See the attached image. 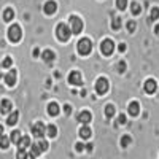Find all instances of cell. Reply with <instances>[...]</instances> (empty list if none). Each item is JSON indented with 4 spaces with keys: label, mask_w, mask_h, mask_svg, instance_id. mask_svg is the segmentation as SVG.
<instances>
[{
    "label": "cell",
    "mask_w": 159,
    "mask_h": 159,
    "mask_svg": "<svg viewBox=\"0 0 159 159\" xmlns=\"http://www.w3.org/2000/svg\"><path fill=\"white\" fill-rule=\"evenodd\" d=\"M5 83L8 86H15V83H16V70H10L5 75Z\"/></svg>",
    "instance_id": "8fae6325"
},
{
    "label": "cell",
    "mask_w": 159,
    "mask_h": 159,
    "mask_svg": "<svg viewBox=\"0 0 159 159\" xmlns=\"http://www.w3.org/2000/svg\"><path fill=\"white\" fill-rule=\"evenodd\" d=\"M69 22H70V32L72 34H80L83 30V21L78 16H70Z\"/></svg>",
    "instance_id": "277c9868"
},
{
    "label": "cell",
    "mask_w": 159,
    "mask_h": 159,
    "mask_svg": "<svg viewBox=\"0 0 159 159\" xmlns=\"http://www.w3.org/2000/svg\"><path fill=\"white\" fill-rule=\"evenodd\" d=\"M130 11H132V15H139V13H140V5L134 2L130 5Z\"/></svg>",
    "instance_id": "83f0119b"
},
{
    "label": "cell",
    "mask_w": 159,
    "mask_h": 159,
    "mask_svg": "<svg viewBox=\"0 0 159 159\" xmlns=\"http://www.w3.org/2000/svg\"><path fill=\"white\" fill-rule=\"evenodd\" d=\"M80 137H81V139H89L91 137V129L88 127V126H83L81 129H80Z\"/></svg>",
    "instance_id": "d6986e66"
},
{
    "label": "cell",
    "mask_w": 159,
    "mask_h": 159,
    "mask_svg": "<svg viewBox=\"0 0 159 159\" xmlns=\"http://www.w3.org/2000/svg\"><path fill=\"white\" fill-rule=\"evenodd\" d=\"M126 123V116L124 115H119V118H118V124H124Z\"/></svg>",
    "instance_id": "d590c367"
},
{
    "label": "cell",
    "mask_w": 159,
    "mask_h": 159,
    "mask_svg": "<svg viewBox=\"0 0 159 159\" xmlns=\"http://www.w3.org/2000/svg\"><path fill=\"white\" fill-rule=\"evenodd\" d=\"M11 111V102L8 99H3L2 102H0V113L2 115H8Z\"/></svg>",
    "instance_id": "30bf717a"
},
{
    "label": "cell",
    "mask_w": 159,
    "mask_h": 159,
    "mask_svg": "<svg viewBox=\"0 0 159 159\" xmlns=\"http://www.w3.org/2000/svg\"><path fill=\"white\" fill-rule=\"evenodd\" d=\"M34 157H35L34 154H30V153H27V154H25V157H24V159H34Z\"/></svg>",
    "instance_id": "ab89813d"
},
{
    "label": "cell",
    "mask_w": 159,
    "mask_h": 159,
    "mask_svg": "<svg viewBox=\"0 0 159 159\" xmlns=\"http://www.w3.org/2000/svg\"><path fill=\"white\" fill-rule=\"evenodd\" d=\"M2 135H3V127L0 126V137H2Z\"/></svg>",
    "instance_id": "60d3db41"
},
{
    "label": "cell",
    "mask_w": 159,
    "mask_h": 159,
    "mask_svg": "<svg viewBox=\"0 0 159 159\" xmlns=\"http://www.w3.org/2000/svg\"><path fill=\"white\" fill-rule=\"evenodd\" d=\"M43 10H45L46 15H54L56 10H57V5H56V2H46L45 7H43Z\"/></svg>",
    "instance_id": "4fadbf2b"
},
{
    "label": "cell",
    "mask_w": 159,
    "mask_h": 159,
    "mask_svg": "<svg viewBox=\"0 0 159 159\" xmlns=\"http://www.w3.org/2000/svg\"><path fill=\"white\" fill-rule=\"evenodd\" d=\"M18 118H19V113L18 111H11L8 115V119H7V124L8 126H15L18 123Z\"/></svg>",
    "instance_id": "9a60e30c"
},
{
    "label": "cell",
    "mask_w": 159,
    "mask_h": 159,
    "mask_svg": "<svg viewBox=\"0 0 159 159\" xmlns=\"http://www.w3.org/2000/svg\"><path fill=\"white\" fill-rule=\"evenodd\" d=\"M76 48H78V52H80L81 56H88L89 52H91V49H92V43H91L89 38H81V40L78 42Z\"/></svg>",
    "instance_id": "7a4b0ae2"
},
{
    "label": "cell",
    "mask_w": 159,
    "mask_h": 159,
    "mask_svg": "<svg viewBox=\"0 0 159 159\" xmlns=\"http://www.w3.org/2000/svg\"><path fill=\"white\" fill-rule=\"evenodd\" d=\"M27 147H30V139L29 137H21V140L18 142V148L19 150H25Z\"/></svg>",
    "instance_id": "e0dca14e"
},
{
    "label": "cell",
    "mask_w": 159,
    "mask_h": 159,
    "mask_svg": "<svg viewBox=\"0 0 159 159\" xmlns=\"http://www.w3.org/2000/svg\"><path fill=\"white\" fill-rule=\"evenodd\" d=\"M42 59L45 62H52V61H54V52H52L51 49H45L42 52Z\"/></svg>",
    "instance_id": "2e32d148"
},
{
    "label": "cell",
    "mask_w": 159,
    "mask_h": 159,
    "mask_svg": "<svg viewBox=\"0 0 159 159\" xmlns=\"http://www.w3.org/2000/svg\"><path fill=\"white\" fill-rule=\"evenodd\" d=\"M32 134H34V137L42 139V137L46 134V127H45V124H43V123H35V124L32 126Z\"/></svg>",
    "instance_id": "52a82bcc"
},
{
    "label": "cell",
    "mask_w": 159,
    "mask_h": 159,
    "mask_svg": "<svg viewBox=\"0 0 159 159\" xmlns=\"http://www.w3.org/2000/svg\"><path fill=\"white\" fill-rule=\"evenodd\" d=\"M127 30H129V32H134V30H135V22H134V21H129V22H127Z\"/></svg>",
    "instance_id": "1f68e13d"
},
{
    "label": "cell",
    "mask_w": 159,
    "mask_h": 159,
    "mask_svg": "<svg viewBox=\"0 0 159 159\" xmlns=\"http://www.w3.org/2000/svg\"><path fill=\"white\" fill-rule=\"evenodd\" d=\"M115 115V107L113 105H107V107H105V116H113Z\"/></svg>",
    "instance_id": "484cf974"
},
{
    "label": "cell",
    "mask_w": 159,
    "mask_h": 159,
    "mask_svg": "<svg viewBox=\"0 0 159 159\" xmlns=\"http://www.w3.org/2000/svg\"><path fill=\"white\" fill-rule=\"evenodd\" d=\"M157 89V84L154 80H147L145 81V92H148V94H153V92Z\"/></svg>",
    "instance_id": "7c38bea8"
},
{
    "label": "cell",
    "mask_w": 159,
    "mask_h": 159,
    "mask_svg": "<svg viewBox=\"0 0 159 159\" xmlns=\"http://www.w3.org/2000/svg\"><path fill=\"white\" fill-rule=\"evenodd\" d=\"M129 143H130V137H129V135L123 137V140H121V145H123V147H127Z\"/></svg>",
    "instance_id": "d6a6232c"
},
{
    "label": "cell",
    "mask_w": 159,
    "mask_h": 159,
    "mask_svg": "<svg viewBox=\"0 0 159 159\" xmlns=\"http://www.w3.org/2000/svg\"><path fill=\"white\" fill-rule=\"evenodd\" d=\"M69 83L73 84V86H81V83H83L81 73H80V72H72L70 76H69Z\"/></svg>",
    "instance_id": "ba28073f"
},
{
    "label": "cell",
    "mask_w": 159,
    "mask_h": 159,
    "mask_svg": "<svg viewBox=\"0 0 159 159\" xmlns=\"http://www.w3.org/2000/svg\"><path fill=\"white\" fill-rule=\"evenodd\" d=\"M96 92L97 94H105V92L108 91V88H110V84H108V80L107 78H99L97 81H96Z\"/></svg>",
    "instance_id": "5b68a950"
},
{
    "label": "cell",
    "mask_w": 159,
    "mask_h": 159,
    "mask_svg": "<svg viewBox=\"0 0 159 159\" xmlns=\"http://www.w3.org/2000/svg\"><path fill=\"white\" fill-rule=\"evenodd\" d=\"M10 139L8 137H5V135H2V137H0V148H3V150H7L8 147H10Z\"/></svg>",
    "instance_id": "7402d4cb"
},
{
    "label": "cell",
    "mask_w": 159,
    "mask_h": 159,
    "mask_svg": "<svg viewBox=\"0 0 159 159\" xmlns=\"http://www.w3.org/2000/svg\"><path fill=\"white\" fill-rule=\"evenodd\" d=\"M119 27H121V19H119V18H115V21H113V29H119Z\"/></svg>",
    "instance_id": "f546056e"
},
{
    "label": "cell",
    "mask_w": 159,
    "mask_h": 159,
    "mask_svg": "<svg viewBox=\"0 0 159 159\" xmlns=\"http://www.w3.org/2000/svg\"><path fill=\"white\" fill-rule=\"evenodd\" d=\"M118 70L123 73V72L126 70V64H124V62H119V64H118Z\"/></svg>",
    "instance_id": "e575fe53"
},
{
    "label": "cell",
    "mask_w": 159,
    "mask_h": 159,
    "mask_svg": "<svg viewBox=\"0 0 159 159\" xmlns=\"http://www.w3.org/2000/svg\"><path fill=\"white\" fill-rule=\"evenodd\" d=\"M100 48H102V52H103L105 56H110L111 52L115 51V43H113V40H110V38L103 40L102 45H100Z\"/></svg>",
    "instance_id": "8992f818"
},
{
    "label": "cell",
    "mask_w": 159,
    "mask_h": 159,
    "mask_svg": "<svg viewBox=\"0 0 159 159\" xmlns=\"http://www.w3.org/2000/svg\"><path fill=\"white\" fill-rule=\"evenodd\" d=\"M48 113L51 115V116H56V115H59V105L57 103H49L48 105Z\"/></svg>",
    "instance_id": "ac0fdd59"
},
{
    "label": "cell",
    "mask_w": 159,
    "mask_h": 159,
    "mask_svg": "<svg viewBox=\"0 0 159 159\" xmlns=\"http://www.w3.org/2000/svg\"><path fill=\"white\" fill-rule=\"evenodd\" d=\"M156 34H157V35H159V24H157V25H156Z\"/></svg>",
    "instance_id": "b9f144b4"
},
{
    "label": "cell",
    "mask_w": 159,
    "mask_h": 159,
    "mask_svg": "<svg viewBox=\"0 0 159 159\" xmlns=\"http://www.w3.org/2000/svg\"><path fill=\"white\" fill-rule=\"evenodd\" d=\"M30 154H34L35 157H37V156H40V154H42V150H40V147H38V143H34V145H30Z\"/></svg>",
    "instance_id": "603a6c76"
},
{
    "label": "cell",
    "mask_w": 159,
    "mask_h": 159,
    "mask_svg": "<svg viewBox=\"0 0 159 159\" xmlns=\"http://www.w3.org/2000/svg\"><path fill=\"white\" fill-rule=\"evenodd\" d=\"M119 51H121V52H123V51H126V45H124V43L119 45Z\"/></svg>",
    "instance_id": "f35d334b"
},
{
    "label": "cell",
    "mask_w": 159,
    "mask_h": 159,
    "mask_svg": "<svg viewBox=\"0 0 159 159\" xmlns=\"http://www.w3.org/2000/svg\"><path fill=\"white\" fill-rule=\"evenodd\" d=\"M116 7H118V10H126L127 0H116Z\"/></svg>",
    "instance_id": "4316f807"
},
{
    "label": "cell",
    "mask_w": 159,
    "mask_h": 159,
    "mask_svg": "<svg viewBox=\"0 0 159 159\" xmlns=\"http://www.w3.org/2000/svg\"><path fill=\"white\" fill-rule=\"evenodd\" d=\"M25 154H27V153H25V150H18L16 157H18V159H24V157H25Z\"/></svg>",
    "instance_id": "836d02e7"
},
{
    "label": "cell",
    "mask_w": 159,
    "mask_h": 159,
    "mask_svg": "<svg viewBox=\"0 0 159 159\" xmlns=\"http://www.w3.org/2000/svg\"><path fill=\"white\" fill-rule=\"evenodd\" d=\"M157 18H159V8H153V10H151V15H150V19H148V21L151 22V21H156Z\"/></svg>",
    "instance_id": "d4e9b609"
},
{
    "label": "cell",
    "mask_w": 159,
    "mask_h": 159,
    "mask_svg": "<svg viewBox=\"0 0 159 159\" xmlns=\"http://www.w3.org/2000/svg\"><path fill=\"white\" fill-rule=\"evenodd\" d=\"M38 147H40V150H42V151H46V150L49 148V145H48V142H45V140H40V142H38Z\"/></svg>",
    "instance_id": "f1b7e54d"
},
{
    "label": "cell",
    "mask_w": 159,
    "mask_h": 159,
    "mask_svg": "<svg viewBox=\"0 0 159 159\" xmlns=\"http://www.w3.org/2000/svg\"><path fill=\"white\" fill-rule=\"evenodd\" d=\"M11 64H13V61H11V57H5V61H3V67L5 69H8V67H11Z\"/></svg>",
    "instance_id": "4dcf8cb0"
},
{
    "label": "cell",
    "mask_w": 159,
    "mask_h": 159,
    "mask_svg": "<svg viewBox=\"0 0 159 159\" xmlns=\"http://www.w3.org/2000/svg\"><path fill=\"white\" fill-rule=\"evenodd\" d=\"M76 118H78V121H80V123L86 126V124H89V121H91V118H92V116H91V113H89V111H86V110H84V111H80Z\"/></svg>",
    "instance_id": "9c48e42d"
},
{
    "label": "cell",
    "mask_w": 159,
    "mask_h": 159,
    "mask_svg": "<svg viewBox=\"0 0 159 159\" xmlns=\"http://www.w3.org/2000/svg\"><path fill=\"white\" fill-rule=\"evenodd\" d=\"M139 113H140V105H139V102H130V103H129V115L137 116Z\"/></svg>",
    "instance_id": "5bb4252c"
},
{
    "label": "cell",
    "mask_w": 159,
    "mask_h": 159,
    "mask_svg": "<svg viewBox=\"0 0 159 159\" xmlns=\"http://www.w3.org/2000/svg\"><path fill=\"white\" fill-rule=\"evenodd\" d=\"M46 134H48L49 137H56V134H57L56 126H54V124H49V126L46 127Z\"/></svg>",
    "instance_id": "cb8c5ba5"
},
{
    "label": "cell",
    "mask_w": 159,
    "mask_h": 159,
    "mask_svg": "<svg viewBox=\"0 0 159 159\" xmlns=\"http://www.w3.org/2000/svg\"><path fill=\"white\" fill-rule=\"evenodd\" d=\"M21 37H22V30H21V27H19L18 24H13L11 27L8 29V38L11 40V42L18 43L19 40H21Z\"/></svg>",
    "instance_id": "3957f363"
},
{
    "label": "cell",
    "mask_w": 159,
    "mask_h": 159,
    "mask_svg": "<svg viewBox=\"0 0 159 159\" xmlns=\"http://www.w3.org/2000/svg\"><path fill=\"white\" fill-rule=\"evenodd\" d=\"M19 140H21V132H19V130H13L11 135H10V142H13V143L18 145Z\"/></svg>",
    "instance_id": "ffe728a7"
},
{
    "label": "cell",
    "mask_w": 159,
    "mask_h": 159,
    "mask_svg": "<svg viewBox=\"0 0 159 159\" xmlns=\"http://www.w3.org/2000/svg\"><path fill=\"white\" fill-rule=\"evenodd\" d=\"M72 32H70V27L67 24H57V27H56V37L57 40H61V42H67V40L70 38Z\"/></svg>",
    "instance_id": "6da1fadb"
},
{
    "label": "cell",
    "mask_w": 159,
    "mask_h": 159,
    "mask_svg": "<svg viewBox=\"0 0 159 159\" xmlns=\"http://www.w3.org/2000/svg\"><path fill=\"white\" fill-rule=\"evenodd\" d=\"M13 18H15V11H13L11 8H7V10H5V13H3V19H5L7 22H10Z\"/></svg>",
    "instance_id": "44dd1931"
},
{
    "label": "cell",
    "mask_w": 159,
    "mask_h": 159,
    "mask_svg": "<svg viewBox=\"0 0 159 159\" xmlns=\"http://www.w3.org/2000/svg\"><path fill=\"white\" fill-rule=\"evenodd\" d=\"M64 110H65V113H67V115H70V113H72V108H70V105H65V107H64Z\"/></svg>",
    "instance_id": "74e56055"
},
{
    "label": "cell",
    "mask_w": 159,
    "mask_h": 159,
    "mask_svg": "<svg viewBox=\"0 0 159 159\" xmlns=\"http://www.w3.org/2000/svg\"><path fill=\"white\" fill-rule=\"evenodd\" d=\"M75 148H76V151H83L84 147H83V143H76V147H75Z\"/></svg>",
    "instance_id": "8d00e7d4"
}]
</instances>
